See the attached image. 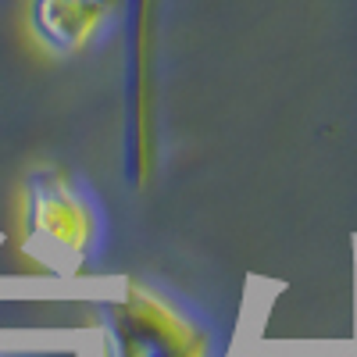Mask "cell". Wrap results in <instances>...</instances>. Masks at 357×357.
Masks as SVG:
<instances>
[{
	"label": "cell",
	"mask_w": 357,
	"mask_h": 357,
	"mask_svg": "<svg viewBox=\"0 0 357 357\" xmlns=\"http://www.w3.org/2000/svg\"><path fill=\"white\" fill-rule=\"evenodd\" d=\"M111 11V0H33V33L54 54L82 50Z\"/></svg>",
	"instance_id": "3957f363"
},
{
	"label": "cell",
	"mask_w": 357,
	"mask_h": 357,
	"mask_svg": "<svg viewBox=\"0 0 357 357\" xmlns=\"http://www.w3.org/2000/svg\"><path fill=\"white\" fill-rule=\"evenodd\" d=\"M146 11L151 0H132V175L143 178L146 172V79H143V61H146Z\"/></svg>",
	"instance_id": "277c9868"
},
{
	"label": "cell",
	"mask_w": 357,
	"mask_h": 357,
	"mask_svg": "<svg viewBox=\"0 0 357 357\" xmlns=\"http://www.w3.org/2000/svg\"><path fill=\"white\" fill-rule=\"evenodd\" d=\"M25 250L50 268H75L93 243V211L61 172H33L22 200Z\"/></svg>",
	"instance_id": "6da1fadb"
},
{
	"label": "cell",
	"mask_w": 357,
	"mask_h": 357,
	"mask_svg": "<svg viewBox=\"0 0 357 357\" xmlns=\"http://www.w3.org/2000/svg\"><path fill=\"white\" fill-rule=\"evenodd\" d=\"M107 357H207V336L165 296L139 282L107 307Z\"/></svg>",
	"instance_id": "7a4b0ae2"
}]
</instances>
